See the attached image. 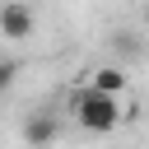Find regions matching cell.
<instances>
[{"mask_svg": "<svg viewBox=\"0 0 149 149\" xmlns=\"http://www.w3.org/2000/svg\"><path fill=\"white\" fill-rule=\"evenodd\" d=\"M14 74H19V65H14V61H0V88H9Z\"/></svg>", "mask_w": 149, "mask_h": 149, "instance_id": "obj_6", "label": "cell"}, {"mask_svg": "<svg viewBox=\"0 0 149 149\" xmlns=\"http://www.w3.org/2000/svg\"><path fill=\"white\" fill-rule=\"evenodd\" d=\"M70 112H74V121H79L88 135H112V130L121 126V116H126L121 98L98 93L93 84H84V88H74V93H70Z\"/></svg>", "mask_w": 149, "mask_h": 149, "instance_id": "obj_1", "label": "cell"}, {"mask_svg": "<svg viewBox=\"0 0 149 149\" xmlns=\"http://www.w3.org/2000/svg\"><path fill=\"white\" fill-rule=\"evenodd\" d=\"M112 47H116L121 56H135V51H140V42H135L130 28H116V33H112Z\"/></svg>", "mask_w": 149, "mask_h": 149, "instance_id": "obj_5", "label": "cell"}, {"mask_svg": "<svg viewBox=\"0 0 149 149\" xmlns=\"http://www.w3.org/2000/svg\"><path fill=\"white\" fill-rule=\"evenodd\" d=\"M56 135H61L56 112H33V116L23 121V140H28V149H51Z\"/></svg>", "mask_w": 149, "mask_h": 149, "instance_id": "obj_3", "label": "cell"}, {"mask_svg": "<svg viewBox=\"0 0 149 149\" xmlns=\"http://www.w3.org/2000/svg\"><path fill=\"white\" fill-rule=\"evenodd\" d=\"M88 84H93L98 93H112V98H121V93H126V74H121V65H98Z\"/></svg>", "mask_w": 149, "mask_h": 149, "instance_id": "obj_4", "label": "cell"}, {"mask_svg": "<svg viewBox=\"0 0 149 149\" xmlns=\"http://www.w3.org/2000/svg\"><path fill=\"white\" fill-rule=\"evenodd\" d=\"M33 28H37L33 5H23V0H5V5H0V37L23 42V37H33Z\"/></svg>", "mask_w": 149, "mask_h": 149, "instance_id": "obj_2", "label": "cell"}]
</instances>
